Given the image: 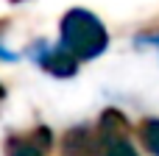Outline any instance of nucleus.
<instances>
[{
  "instance_id": "1",
  "label": "nucleus",
  "mask_w": 159,
  "mask_h": 156,
  "mask_svg": "<svg viewBox=\"0 0 159 156\" xmlns=\"http://www.w3.org/2000/svg\"><path fill=\"white\" fill-rule=\"evenodd\" d=\"M61 47L67 53H73L78 61H89L98 59L106 47H109V31L106 25L87 8H70L61 17Z\"/></svg>"
},
{
  "instance_id": "2",
  "label": "nucleus",
  "mask_w": 159,
  "mask_h": 156,
  "mask_svg": "<svg viewBox=\"0 0 159 156\" xmlns=\"http://www.w3.org/2000/svg\"><path fill=\"white\" fill-rule=\"evenodd\" d=\"M95 134H98L101 148H103V145H112V142H126L129 134H131V123H129V117H126L120 109L109 106V109H103V114L98 117Z\"/></svg>"
},
{
  "instance_id": "3",
  "label": "nucleus",
  "mask_w": 159,
  "mask_h": 156,
  "mask_svg": "<svg viewBox=\"0 0 159 156\" xmlns=\"http://www.w3.org/2000/svg\"><path fill=\"white\" fill-rule=\"evenodd\" d=\"M61 156H101L98 134L87 126H75L61 140Z\"/></svg>"
},
{
  "instance_id": "4",
  "label": "nucleus",
  "mask_w": 159,
  "mask_h": 156,
  "mask_svg": "<svg viewBox=\"0 0 159 156\" xmlns=\"http://www.w3.org/2000/svg\"><path fill=\"white\" fill-rule=\"evenodd\" d=\"M36 64L56 78H70L78 73V59L73 53H67L64 47H53V50L42 47V53L36 50Z\"/></svg>"
},
{
  "instance_id": "5",
  "label": "nucleus",
  "mask_w": 159,
  "mask_h": 156,
  "mask_svg": "<svg viewBox=\"0 0 159 156\" xmlns=\"http://www.w3.org/2000/svg\"><path fill=\"white\" fill-rule=\"evenodd\" d=\"M137 134H140L145 151L151 156H159V117H145V120L140 123Z\"/></svg>"
},
{
  "instance_id": "6",
  "label": "nucleus",
  "mask_w": 159,
  "mask_h": 156,
  "mask_svg": "<svg viewBox=\"0 0 159 156\" xmlns=\"http://www.w3.org/2000/svg\"><path fill=\"white\" fill-rule=\"evenodd\" d=\"M6 156H45V151L36 148L28 137H8L6 140Z\"/></svg>"
},
{
  "instance_id": "7",
  "label": "nucleus",
  "mask_w": 159,
  "mask_h": 156,
  "mask_svg": "<svg viewBox=\"0 0 159 156\" xmlns=\"http://www.w3.org/2000/svg\"><path fill=\"white\" fill-rule=\"evenodd\" d=\"M101 156H140L134 151V145L126 140V142H112V145H103L101 148Z\"/></svg>"
},
{
  "instance_id": "8",
  "label": "nucleus",
  "mask_w": 159,
  "mask_h": 156,
  "mask_svg": "<svg viewBox=\"0 0 159 156\" xmlns=\"http://www.w3.org/2000/svg\"><path fill=\"white\" fill-rule=\"evenodd\" d=\"M28 140H31L36 148L48 151V148H50V128H48V126H39V128H34V131L28 134Z\"/></svg>"
},
{
  "instance_id": "9",
  "label": "nucleus",
  "mask_w": 159,
  "mask_h": 156,
  "mask_svg": "<svg viewBox=\"0 0 159 156\" xmlns=\"http://www.w3.org/2000/svg\"><path fill=\"white\" fill-rule=\"evenodd\" d=\"M3 98H6V89H3V84H0V100H3Z\"/></svg>"
}]
</instances>
